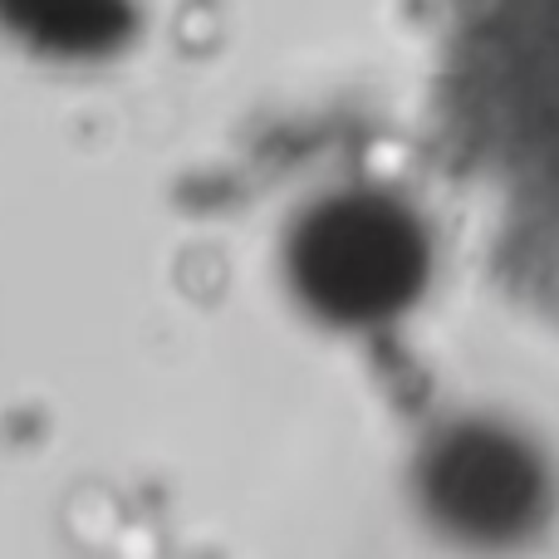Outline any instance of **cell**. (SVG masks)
Instances as JSON below:
<instances>
[{"instance_id": "7a4b0ae2", "label": "cell", "mask_w": 559, "mask_h": 559, "mask_svg": "<svg viewBox=\"0 0 559 559\" xmlns=\"http://www.w3.org/2000/svg\"><path fill=\"white\" fill-rule=\"evenodd\" d=\"M423 501L442 531L476 545L525 540L550 511V476L535 447L491 423H462L423 456Z\"/></svg>"}, {"instance_id": "6da1fadb", "label": "cell", "mask_w": 559, "mask_h": 559, "mask_svg": "<svg viewBox=\"0 0 559 559\" xmlns=\"http://www.w3.org/2000/svg\"><path fill=\"white\" fill-rule=\"evenodd\" d=\"M427 231L383 192H338L309 206L289 236V280L329 324H383L427 285Z\"/></svg>"}]
</instances>
